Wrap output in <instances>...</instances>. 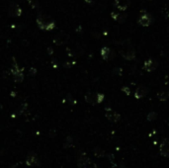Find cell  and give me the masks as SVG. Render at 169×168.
Listing matches in <instances>:
<instances>
[{
    "label": "cell",
    "instance_id": "cell-1",
    "mask_svg": "<svg viewBox=\"0 0 169 168\" xmlns=\"http://www.w3.org/2000/svg\"><path fill=\"white\" fill-rule=\"evenodd\" d=\"M38 26L41 28L42 30H46V31H51L54 28V22L51 19L50 17L46 16V15H41V16L38 17L37 19Z\"/></svg>",
    "mask_w": 169,
    "mask_h": 168
},
{
    "label": "cell",
    "instance_id": "cell-2",
    "mask_svg": "<svg viewBox=\"0 0 169 168\" xmlns=\"http://www.w3.org/2000/svg\"><path fill=\"white\" fill-rule=\"evenodd\" d=\"M104 100L103 94H95V93H87L85 95V101L91 105H95L101 103Z\"/></svg>",
    "mask_w": 169,
    "mask_h": 168
},
{
    "label": "cell",
    "instance_id": "cell-3",
    "mask_svg": "<svg viewBox=\"0 0 169 168\" xmlns=\"http://www.w3.org/2000/svg\"><path fill=\"white\" fill-rule=\"evenodd\" d=\"M78 168H98V167L94 163H92L87 156L82 154L78 160Z\"/></svg>",
    "mask_w": 169,
    "mask_h": 168
},
{
    "label": "cell",
    "instance_id": "cell-4",
    "mask_svg": "<svg viewBox=\"0 0 169 168\" xmlns=\"http://www.w3.org/2000/svg\"><path fill=\"white\" fill-rule=\"evenodd\" d=\"M105 116L109 121H111V122H113V123H117L121 120V115H120L119 113H117V112H115V111L110 110V109L106 110Z\"/></svg>",
    "mask_w": 169,
    "mask_h": 168
},
{
    "label": "cell",
    "instance_id": "cell-5",
    "mask_svg": "<svg viewBox=\"0 0 169 168\" xmlns=\"http://www.w3.org/2000/svg\"><path fill=\"white\" fill-rule=\"evenodd\" d=\"M8 14L12 17H19L22 14V9L17 4H11L8 9Z\"/></svg>",
    "mask_w": 169,
    "mask_h": 168
},
{
    "label": "cell",
    "instance_id": "cell-6",
    "mask_svg": "<svg viewBox=\"0 0 169 168\" xmlns=\"http://www.w3.org/2000/svg\"><path fill=\"white\" fill-rule=\"evenodd\" d=\"M158 66V63L156 60H154V59H147L146 61L144 63V68L145 69L146 71L149 72H152L153 70H155V69L157 68Z\"/></svg>",
    "mask_w": 169,
    "mask_h": 168
},
{
    "label": "cell",
    "instance_id": "cell-7",
    "mask_svg": "<svg viewBox=\"0 0 169 168\" xmlns=\"http://www.w3.org/2000/svg\"><path fill=\"white\" fill-rule=\"evenodd\" d=\"M26 164L29 166H37V165H40V160L35 153H30L26 158Z\"/></svg>",
    "mask_w": 169,
    "mask_h": 168
},
{
    "label": "cell",
    "instance_id": "cell-8",
    "mask_svg": "<svg viewBox=\"0 0 169 168\" xmlns=\"http://www.w3.org/2000/svg\"><path fill=\"white\" fill-rule=\"evenodd\" d=\"M131 1L130 0H116L115 1V7L119 9L120 11H125L129 8Z\"/></svg>",
    "mask_w": 169,
    "mask_h": 168
},
{
    "label": "cell",
    "instance_id": "cell-9",
    "mask_svg": "<svg viewBox=\"0 0 169 168\" xmlns=\"http://www.w3.org/2000/svg\"><path fill=\"white\" fill-rule=\"evenodd\" d=\"M160 153L164 157H169V139L165 138L160 144Z\"/></svg>",
    "mask_w": 169,
    "mask_h": 168
},
{
    "label": "cell",
    "instance_id": "cell-10",
    "mask_svg": "<svg viewBox=\"0 0 169 168\" xmlns=\"http://www.w3.org/2000/svg\"><path fill=\"white\" fill-rule=\"evenodd\" d=\"M152 17L149 14H144L139 18V23L144 27H147L152 23Z\"/></svg>",
    "mask_w": 169,
    "mask_h": 168
},
{
    "label": "cell",
    "instance_id": "cell-11",
    "mask_svg": "<svg viewBox=\"0 0 169 168\" xmlns=\"http://www.w3.org/2000/svg\"><path fill=\"white\" fill-rule=\"evenodd\" d=\"M121 55L124 58L128 59V60H132L136 58V53L132 49H126V50L121 51Z\"/></svg>",
    "mask_w": 169,
    "mask_h": 168
},
{
    "label": "cell",
    "instance_id": "cell-12",
    "mask_svg": "<svg viewBox=\"0 0 169 168\" xmlns=\"http://www.w3.org/2000/svg\"><path fill=\"white\" fill-rule=\"evenodd\" d=\"M149 93V89H147V87L145 86H139L136 90V92H134V97L137 98V99H140V98L144 97L145 95Z\"/></svg>",
    "mask_w": 169,
    "mask_h": 168
},
{
    "label": "cell",
    "instance_id": "cell-13",
    "mask_svg": "<svg viewBox=\"0 0 169 168\" xmlns=\"http://www.w3.org/2000/svg\"><path fill=\"white\" fill-rule=\"evenodd\" d=\"M67 41V36L65 34H58V35L56 36V38L54 39V43L56 44V45H62Z\"/></svg>",
    "mask_w": 169,
    "mask_h": 168
},
{
    "label": "cell",
    "instance_id": "cell-14",
    "mask_svg": "<svg viewBox=\"0 0 169 168\" xmlns=\"http://www.w3.org/2000/svg\"><path fill=\"white\" fill-rule=\"evenodd\" d=\"M111 16L114 20H115V21H118V22H124L125 20H126V17H127L125 14L117 13V12H112Z\"/></svg>",
    "mask_w": 169,
    "mask_h": 168
},
{
    "label": "cell",
    "instance_id": "cell-15",
    "mask_svg": "<svg viewBox=\"0 0 169 168\" xmlns=\"http://www.w3.org/2000/svg\"><path fill=\"white\" fill-rule=\"evenodd\" d=\"M112 55H113V53H112V51L109 48H103L102 51H101V56L106 60L110 59L112 58Z\"/></svg>",
    "mask_w": 169,
    "mask_h": 168
},
{
    "label": "cell",
    "instance_id": "cell-16",
    "mask_svg": "<svg viewBox=\"0 0 169 168\" xmlns=\"http://www.w3.org/2000/svg\"><path fill=\"white\" fill-rule=\"evenodd\" d=\"M157 97L160 101H166L169 98V91L168 90H164L162 92H159L157 94Z\"/></svg>",
    "mask_w": 169,
    "mask_h": 168
},
{
    "label": "cell",
    "instance_id": "cell-17",
    "mask_svg": "<svg viewBox=\"0 0 169 168\" xmlns=\"http://www.w3.org/2000/svg\"><path fill=\"white\" fill-rule=\"evenodd\" d=\"M23 78H24V74L22 73V71L14 74V81L15 82H21L23 80Z\"/></svg>",
    "mask_w": 169,
    "mask_h": 168
},
{
    "label": "cell",
    "instance_id": "cell-18",
    "mask_svg": "<svg viewBox=\"0 0 169 168\" xmlns=\"http://www.w3.org/2000/svg\"><path fill=\"white\" fill-rule=\"evenodd\" d=\"M94 154H95L96 156H98V157H102V156H104L105 152H104L102 149H100L99 147H97V148L94 149Z\"/></svg>",
    "mask_w": 169,
    "mask_h": 168
},
{
    "label": "cell",
    "instance_id": "cell-19",
    "mask_svg": "<svg viewBox=\"0 0 169 168\" xmlns=\"http://www.w3.org/2000/svg\"><path fill=\"white\" fill-rule=\"evenodd\" d=\"M71 144H72V138H70V136H68L65 141V143H64V147H65V148H68V147L71 146Z\"/></svg>",
    "mask_w": 169,
    "mask_h": 168
},
{
    "label": "cell",
    "instance_id": "cell-20",
    "mask_svg": "<svg viewBox=\"0 0 169 168\" xmlns=\"http://www.w3.org/2000/svg\"><path fill=\"white\" fill-rule=\"evenodd\" d=\"M154 119H156V114L155 113H150L149 116H147V120L149 121H152V120H154Z\"/></svg>",
    "mask_w": 169,
    "mask_h": 168
},
{
    "label": "cell",
    "instance_id": "cell-21",
    "mask_svg": "<svg viewBox=\"0 0 169 168\" xmlns=\"http://www.w3.org/2000/svg\"><path fill=\"white\" fill-rule=\"evenodd\" d=\"M123 90H124V91H126V92H127V94H128V95L130 94V93H131V91H130V90L127 89V87H124Z\"/></svg>",
    "mask_w": 169,
    "mask_h": 168
},
{
    "label": "cell",
    "instance_id": "cell-22",
    "mask_svg": "<svg viewBox=\"0 0 169 168\" xmlns=\"http://www.w3.org/2000/svg\"><path fill=\"white\" fill-rule=\"evenodd\" d=\"M1 109H2V106H1V105H0V110H1Z\"/></svg>",
    "mask_w": 169,
    "mask_h": 168
}]
</instances>
